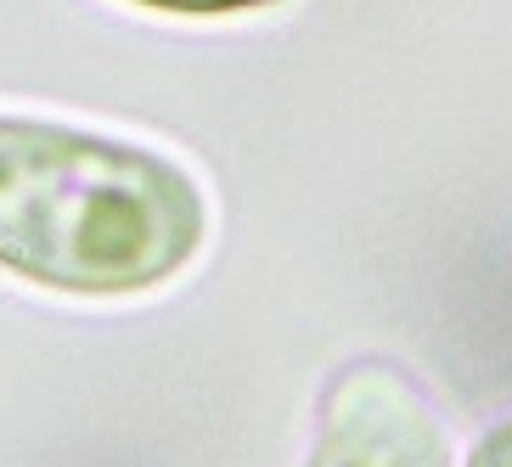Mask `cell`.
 <instances>
[{
	"instance_id": "cell-1",
	"label": "cell",
	"mask_w": 512,
	"mask_h": 467,
	"mask_svg": "<svg viewBox=\"0 0 512 467\" xmlns=\"http://www.w3.org/2000/svg\"><path fill=\"white\" fill-rule=\"evenodd\" d=\"M209 209L141 141L0 113V271L74 299H130L181 276Z\"/></svg>"
},
{
	"instance_id": "cell-2",
	"label": "cell",
	"mask_w": 512,
	"mask_h": 467,
	"mask_svg": "<svg viewBox=\"0 0 512 467\" xmlns=\"http://www.w3.org/2000/svg\"><path fill=\"white\" fill-rule=\"evenodd\" d=\"M304 467H451V434L406 366L349 361L321 394Z\"/></svg>"
},
{
	"instance_id": "cell-3",
	"label": "cell",
	"mask_w": 512,
	"mask_h": 467,
	"mask_svg": "<svg viewBox=\"0 0 512 467\" xmlns=\"http://www.w3.org/2000/svg\"><path fill=\"white\" fill-rule=\"evenodd\" d=\"M467 467H512V417L496 422V428H484L473 456H467Z\"/></svg>"
},
{
	"instance_id": "cell-4",
	"label": "cell",
	"mask_w": 512,
	"mask_h": 467,
	"mask_svg": "<svg viewBox=\"0 0 512 467\" xmlns=\"http://www.w3.org/2000/svg\"><path fill=\"white\" fill-rule=\"evenodd\" d=\"M136 6H158V12H181V17H226V12H248V6H271V0H136Z\"/></svg>"
}]
</instances>
